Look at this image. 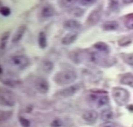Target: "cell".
Listing matches in <instances>:
<instances>
[{"label": "cell", "instance_id": "cell-1", "mask_svg": "<svg viewBox=\"0 0 133 127\" xmlns=\"http://www.w3.org/2000/svg\"><path fill=\"white\" fill-rule=\"evenodd\" d=\"M108 53L100 52H92L89 55L91 61L98 66L103 67H109L116 63V59L110 57Z\"/></svg>", "mask_w": 133, "mask_h": 127}, {"label": "cell", "instance_id": "cell-2", "mask_svg": "<svg viewBox=\"0 0 133 127\" xmlns=\"http://www.w3.org/2000/svg\"><path fill=\"white\" fill-rule=\"evenodd\" d=\"M77 78L75 72L70 70H65L58 72L55 75L53 80L58 85H66L74 83Z\"/></svg>", "mask_w": 133, "mask_h": 127}, {"label": "cell", "instance_id": "cell-3", "mask_svg": "<svg viewBox=\"0 0 133 127\" xmlns=\"http://www.w3.org/2000/svg\"><path fill=\"white\" fill-rule=\"evenodd\" d=\"M112 96L115 102L118 106H124L127 104L130 98V95L128 91L120 87H115L113 88Z\"/></svg>", "mask_w": 133, "mask_h": 127}, {"label": "cell", "instance_id": "cell-4", "mask_svg": "<svg viewBox=\"0 0 133 127\" xmlns=\"http://www.w3.org/2000/svg\"><path fill=\"white\" fill-rule=\"evenodd\" d=\"M11 62L18 69H24L29 66V60L24 55H15L11 59Z\"/></svg>", "mask_w": 133, "mask_h": 127}, {"label": "cell", "instance_id": "cell-5", "mask_svg": "<svg viewBox=\"0 0 133 127\" xmlns=\"http://www.w3.org/2000/svg\"><path fill=\"white\" fill-rule=\"evenodd\" d=\"M34 86L36 90L42 94H45L47 93L50 88V85L48 81L42 77L38 78L36 79L34 83Z\"/></svg>", "mask_w": 133, "mask_h": 127}, {"label": "cell", "instance_id": "cell-6", "mask_svg": "<svg viewBox=\"0 0 133 127\" xmlns=\"http://www.w3.org/2000/svg\"><path fill=\"white\" fill-rule=\"evenodd\" d=\"M81 88L82 85L80 83H77V84L71 85V86L66 87L65 88L60 91L59 95L60 96L63 97H71L72 95L76 94Z\"/></svg>", "mask_w": 133, "mask_h": 127}, {"label": "cell", "instance_id": "cell-7", "mask_svg": "<svg viewBox=\"0 0 133 127\" xmlns=\"http://www.w3.org/2000/svg\"><path fill=\"white\" fill-rule=\"evenodd\" d=\"M102 8L101 7H98V8L92 10L88 16L86 21L88 25L94 26L97 24L102 17Z\"/></svg>", "mask_w": 133, "mask_h": 127}, {"label": "cell", "instance_id": "cell-8", "mask_svg": "<svg viewBox=\"0 0 133 127\" xmlns=\"http://www.w3.org/2000/svg\"><path fill=\"white\" fill-rule=\"evenodd\" d=\"M1 104L3 106L11 107L15 104V99L12 96L11 93L8 91L3 90V93L1 91V97H0Z\"/></svg>", "mask_w": 133, "mask_h": 127}, {"label": "cell", "instance_id": "cell-9", "mask_svg": "<svg viewBox=\"0 0 133 127\" xmlns=\"http://www.w3.org/2000/svg\"><path fill=\"white\" fill-rule=\"evenodd\" d=\"M98 118V113L95 110L86 111L82 115V119L89 124H93L96 122Z\"/></svg>", "mask_w": 133, "mask_h": 127}, {"label": "cell", "instance_id": "cell-10", "mask_svg": "<svg viewBox=\"0 0 133 127\" xmlns=\"http://www.w3.org/2000/svg\"><path fill=\"white\" fill-rule=\"evenodd\" d=\"M92 99H97L96 100V103L98 107L105 106L109 103V97L107 95L103 94V93H99V95L96 96V94H92Z\"/></svg>", "mask_w": 133, "mask_h": 127}, {"label": "cell", "instance_id": "cell-11", "mask_svg": "<svg viewBox=\"0 0 133 127\" xmlns=\"http://www.w3.org/2000/svg\"><path fill=\"white\" fill-rule=\"evenodd\" d=\"M63 27L66 30L69 31H74L79 29L81 26V24L79 21L74 19L68 20L63 22Z\"/></svg>", "mask_w": 133, "mask_h": 127}, {"label": "cell", "instance_id": "cell-12", "mask_svg": "<svg viewBox=\"0 0 133 127\" xmlns=\"http://www.w3.org/2000/svg\"><path fill=\"white\" fill-rule=\"evenodd\" d=\"M26 28H27V27H26V26L25 25H22L18 27V28L17 29V31H15L14 35L13 36L12 40H11V42L16 43L21 41V39L22 38L23 36H24V34H25Z\"/></svg>", "mask_w": 133, "mask_h": 127}, {"label": "cell", "instance_id": "cell-13", "mask_svg": "<svg viewBox=\"0 0 133 127\" xmlns=\"http://www.w3.org/2000/svg\"><path fill=\"white\" fill-rule=\"evenodd\" d=\"M78 37V34L76 32H70L66 34L64 37H63L62 40V44L65 45H69L72 44L77 40Z\"/></svg>", "mask_w": 133, "mask_h": 127}, {"label": "cell", "instance_id": "cell-14", "mask_svg": "<svg viewBox=\"0 0 133 127\" xmlns=\"http://www.w3.org/2000/svg\"><path fill=\"white\" fill-rule=\"evenodd\" d=\"M55 14V8L51 5L44 6L41 10V15L44 18H50Z\"/></svg>", "mask_w": 133, "mask_h": 127}, {"label": "cell", "instance_id": "cell-15", "mask_svg": "<svg viewBox=\"0 0 133 127\" xmlns=\"http://www.w3.org/2000/svg\"><path fill=\"white\" fill-rule=\"evenodd\" d=\"M120 81L123 85H128L129 86L133 88V74L126 73V74H123L121 76Z\"/></svg>", "mask_w": 133, "mask_h": 127}, {"label": "cell", "instance_id": "cell-16", "mask_svg": "<svg viewBox=\"0 0 133 127\" xmlns=\"http://www.w3.org/2000/svg\"><path fill=\"white\" fill-rule=\"evenodd\" d=\"M118 26V23L116 21H108L103 24L102 27L105 31H115L117 29Z\"/></svg>", "mask_w": 133, "mask_h": 127}, {"label": "cell", "instance_id": "cell-17", "mask_svg": "<svg viewBox=\"0 0 133 127\" xmlns=\"http://www.w3.org/2000/svg\"><path fill=\"white\" fill-rule=\"evenodd\" d=\"M93 47L95 49H96L98 52H100L105 53H108L110 52L109 47L108 46V45H107L106 43L104 42L99 41V42L96 43L94 45Z\"/></svg>", "mask_w": 133, "mask_h": 127}, {"label": "cell", "instance_id": "cell-18", "mask_svg": "<svg viewBox=\"0 0 133 127\" xmlns=\"http://www.w3.org/2000/svg\"><path fill=\"white\" fill-rule=\"evenodd\" d=\"M113 112L112 110L110 109H103L101 112V119L102 120L104 121L105 122H109L111 119L113 118Z\"/></svg>", "mask_w": 133, "mask_h": 127}, {"label": "cell", "instance_id": "cell-19", "mask_svg": "<svg viewBox=\"0 0 133 127\" xmlns=\"http://www.w3.org/2000/svg\"><path fill=\"white\" fill-rule=\"evenodd\" d=\"M38 43L41 48H45L47 46V38L44 32H41L39 34Z\"/></svg>", "mask_w": 133, "mask_h": 127}, {"label": "cell", "instance_id": "cell-20", "mask_svg": "<svg viewBox=\"0 0 133 127\" xmlns=\"http://www.w3.org/2000/svg\"><path fill=\"white\" fill-rule=\"evenodd\" d=\"M121 57L125 63L130 66L133 67V53H122Z\"/></svg>", "mask_w": 133, "mask_h": 127}, {"label": "cell", "instance_id": "cell-21", "mask_svg": "<svg viewBox=\"0 0 133 127\" xmlns=\"http://www.w3.org/2000/svg\"><path fill=\"white\" fill-rule=\"evenodd\" d=\"M124 24L130 29H133V13L125 15L124 17Z\"/></svg>", "mask_w": 133, "mask_h": 127}, {"label": "cell", "instance_id": "cell-22", "mask_svg": "<svg viewBox=\"0 0 133 127\" xmlns=\"http://www.w3.org/2000/svg\"><path fill=\"white\" fill-rule=\"evenodd\" d=\"M1 82L4 84L8 86H11V87H15L16 86L21 85V82L20 81L15 80V79H12L10 78H6L4 79H1Z\"/></svg>", "mask_w": 133, "mask_h": 127}, {"label": "cell", "instance_id": "cell-23", "mask_svg": "<svg viewBox=\"0 0 133 127\" xmlns=\"http://www.w3.org/2000/svg\"><path fill=\"white\" fill-rule=\"evenodd\" d=\"M53 63L49 61V60H44L43 62L42 63V69L46 73H50L53 70Z\"/></svg>", "mask_w": 133, "mask_h": 127}, {"label": "cell", "instance_id": "cell-24", "mask_svg": "<svg viewBox=\"0 0 133 127\" xmlns=\"http://www.w3.org/2000/svg\"><path fill=\"white\" fill-rule=\"evenodd\" d=\"M118 6H119L118 0H108V8L111 11H116L118 8Z\"/></svg>", "mask_w": 133, "mask_h": 127}, {"label": "cell", "instance_id": "cell-25", "mask_svg": "<svg viewBox=\"0 0 133 127\" xmlns=\"http://www.w3.org/2000/svg\"><path fill=\"white\" fill-rule=\"evenodd\" d=\"M9 35H10L9 32L5 33L2 35V37H1V50H3V49L5 48L6 45L7 41H8V37H9Z\"/></svg>", "mask_w": 133, "mask_h": 127}, {"label": "cell", "instance_id": "cell-26", "mask_svg": "<svg viewBox=\"0 0 133 127\" xmlns=\"http://www.w3.org/2000/svg\"><path fill=\"white\" fill-rule=\"evenodd\" d=\"M78 0H60V4L64 8H70Z\"/></svg>", "mask_w": 133, "mask_h": 127}, {"label": "cell", "instance_id": "cell-27", "mask_svg": "<svg viewBox=\"0 0 133 127\" xmlns=\"http://www.w3.org/2000/svg\"><path fill=\"white\" fill-rule=\"evenodd\" d=\"M97 0H78V2L82 7H89L96 2Z\"/></svg>", "mask_w": 133, "mask_h": 127}, {"label": "cell", "instance_id": "cell-28", "mask_svg": "<svg viewBox=\"0 0 133 127\" xmlns=\"http://www.w3.org/2000/svg\"><path fill=\"white\" fill-rule=\"evenodd\" d=\"M131 43V40L130 37H124L123 38L121 39L118 41V45L121 47H124V46H126L129 45Z\"/></svg>", "mask_w": 133, "mask_h": 127}, {"label": "cell", "instance_id": "cell-29", "mask_svg": "<svg viewBox=\"0 0 133 127\" xmlns=\"http://www.w3.org/2000/svg\"><path fill=\"white\" fill-rule=\"evenodd\" d=\"M12 115L11 111H1V120L5 121L9 119Z\"/></svg>", "mask_w": 133, "mask_h": 127}, {"label": "cell", "instance_id": "cell-30", "mask_svg": "<svg viewBox=\"0 0 133 127\" xmlns=\"http://www.w3.org/2000/svg\"><path fill=\"white\" fill-rule=\"evenodd\" d=\"M0 11H1V15L4 17H8L11 14L10 9L8 7H1Z\"/></svg>", "mask_w": 133, "mask_h": 127}, {"label": "cell", "instance_id": "cell-31", "mask_svg": "<svg viewBox=\"0 0 133 127\" xmlns=\"http://www.w3.org/2000/svg\"><path fill=\"white\" fill-rule=\"evenodd\" d=\"M18 120H19V122L20 123H21V125L23 127H29L30 124L31 123H30L29 121L27 119H26L25 118H24V117H22V116H20Z\"/></svg>", "mask_w": 133, "mask_h": 127}, {"label": "cell", "instance_id": "cell-32", "mask_svg": "<svg viewBox=\"0 0 133 127\" xmlns=\"http://www.w3.org/2000/svg\"><path fill=\"white\" fill-rule=\"evenodd\" d=\"M71 13L74 15L77 16V17H80V16H82L83 15V14L84 13V11L83 9H81V8H78V7H76V8H73V9L72 10Z\"/></svg>", "mask_w": 133, "mask_h": 127}, {"label": "cell", "instance_id": "cell-33", "mask_svg": "<svg viewBox=\"0 0 133 127\" xmlns=\"http://www.w3.org/2000/svg\"><path fill=\"white\" fill-rule=\"evenodd\" d=\"M99 127H122V126L117 123H115L107 122L104 123L102 124Z\"/></svg>", "mask_w": 133, "mask_h": 127}, {"label": "cell", "instance_id": "cell-34", "mask_svg": "<svg viewBox=\"0 0 133 127\" xmlns=\"http://www.w3.org/2000/svg\"><path fill=\"white\" fill-rule=\"evenodd\" d=\"M62 122L60 119H55L51 123V126L54 127H59L62 126Z\"/></svg>", "mask_w": 133, "mask_h": 127}, {"label": "cell", "instance_id": "cell-35", "mask_svg": "<svg viewBox=\"0 0 133 127\" xmlns=\"http://www.w3.org/2000/svg\"><path fill=\"white\" fill-rule=\"evenodd\" d=\"M122 1L124 3H126V4L132 3H133V0H122Z\"/></svg>", "mask_w": 133, "mask_h": 127}, {"label": "cell", "instance_id": "cell-36", "mask_svg": "<svg viewBox=\"0 0 133 127\" xmlns=\"http://www.w3.org/2000/svg\"><path fill=\"white\" fill-rule=\"evenodd\" d=\"M2 73H3V68L2 67H1V74H2Z\"/></svg>", "mask_w": 133, "mask_h": 127}]
</instances>
